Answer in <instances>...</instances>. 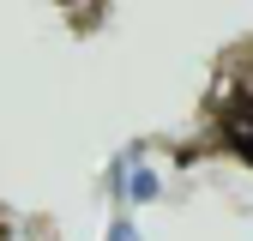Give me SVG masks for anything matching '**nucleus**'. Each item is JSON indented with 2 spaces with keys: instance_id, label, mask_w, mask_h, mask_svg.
Wrapping results in <instances>:
<instances>
[{
  "instance_id": "nucleus-2",
  "label": "nucleus",
  "mask_w": 253,
  "mask_h": 241,
  "mask_svg": "<svg viewBox=\"0 0 253 241\" xmlns=\"http://www.w3.org/2000/svg\"><path fill=\"white\" fill-rule=\"evenodd\" d=\"M103 241H145V229H139V223H133V217H126V211H121V217H109Z\"/></svg>"
},
{
  "instance_id": "nucleus-1",
  "label": "nucleus",
  "mask_w": 253,
  "mask_h": 241,
  "mask_svg": "<svg viewBox=\"0 0 253 241\" xmlns=\"http://www.w3.org/2000/svg\"><path fill=\"white\" fill-rule=\"evenodd\" d=\"M103 187L115 205H157L163 199V169L151 163V151L145 145H121L115 157H109V175H103Z\"/></svg>"
}]
</instances>
